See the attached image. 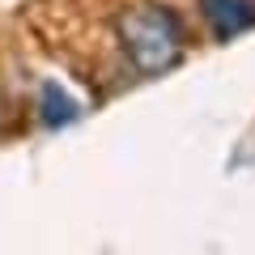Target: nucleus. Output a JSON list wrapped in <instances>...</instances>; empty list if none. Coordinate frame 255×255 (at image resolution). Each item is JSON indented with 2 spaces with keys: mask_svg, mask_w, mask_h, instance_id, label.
<instances>
[{
  "mask_svg": "<svg viewBox=\"0 0 255 255\" xmlns=\"http://www.w3.org/2000/svg\"><path fill=\"white\" fill-rule=\"evenodd\" d=\"M115 43L140 77H162L183 60V30L166 4L140 0L115 17Z\"/></svg>",
  "mask_w": 255,
  "mask_h": 255,
  "instance_id": "nucleus-1",
  "label": "nucleus"
},
{
  "mask_svg": "<svg viewBox=\"0 0 255 255\" xmlns=\"http://www.w3.org/2000/svg\"><path fill=\"white\" fill-rule=\"evenodd\" d=\"M9 128V102H4V85H0V132Z\"/></svg>",
  "mask_w": 255,
  "mask_h": 255,
  "instance_id": "nucleus-4",
  "label": "nucleus"
},
{
  "mask_svg": "<svg viewBox=\"0 0 255 255\" xmlns=\"http://www.w3.org/2000/svg\"><path fill=\"white\" fill-rule=\"evenodd\" d=\"M77 115H81V107H77V98L68 90H60L55 81L38 85V124L43 128H64V124H73Z\"/></svg>",
  "mask_w": 255,
  "mask_h": 255,
  "instance_id": "nucleus-3",
  "label": "nucleus"
},
{
  "mask_svg": "<svg viewBox=\"0 0 255 255\" xmlns=\"http://www.w3.org/2000/svg\"><path fill=\"white\" fill-rule=\"evenodd\" d=\"M200 13H204L209 34L221 38V43H230V38H238L243 30L255 26V0H200Z\"/></svg>",
  "mask_w": 255,
  "mask_h": 255,
  "instance_id": "nucleus-2",
  "label": "nucleus"
}]
</instances>
